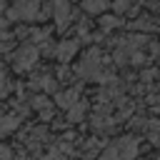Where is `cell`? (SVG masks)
Returning <instances> with one entry per match:
<instances>
[{"instance_id":"1","label":"cell","mask_w":160,"mask_h":160,"mask_svg":"<svg viewBox=\"0 0 160 160\" xmlns=\"http://www.w3.org/2000/svg\"><path fill=\"white\" fill-rule=\"evenodd\" d=\"M132 155H135V140L132 138H122V140L112 142L102 152L100 160H132Z\"/></svg>"},{"instance_id":"2","label":"cell","mask_w":160,"mask_h":160,"mask_svg":"<svg viewBox=\"0 0 160 160\" xmlns=\"http://www.w3.org/2000/svg\"><path fill=\"white\" fill-rule=\"evenodd\" d=\"M40 10V0H18L15 10L10 12L12 18H22V20H35Z\"/></svg>"},{"instance_id":"3","label":"cell","mask_w":160,"mask_h":160,"mask_svg":"<svg viewBox=\"0 0 160 160\" xmlns=\"http://www.w3.org/2000/svg\"><path fill=\"white\" fill-rule=\"evenodd\" d=\"M35 60H38V50H35L32 45H22V48L15 52V68H18V70H28V68H32Z\"/></svg>"},{"instance_id":"4","label":"cell","mask_w":160,"mask_h":160,"mask_svg":"<svg viewBox=\"0 0 160 160\" xmlns=\"http://www.w3.org/2000/svg\"><path fill=\"white\" fill-rule=\"evenodd\" d=\"M98 65H100V60H98V55L92 52V55H88V58L80 62L78 72H80V75H85V78H95V75H98Z\"/></svg>"},{"instance_id":"5","label":"cell","mask_w":160,"mask_h":160,"mask_svg":"<svg viewBox=\"0 0 160 160\" xmlns=\"http://www.w3.org/2000/svg\"><path fill=\"white\" fill-rule=\"evenodd\" d=\"M55 20H58L60 28L68 25V20H70V5H68V0H55Z\"/></svg>"},{"instance_id":"6","label":"cell","mask_w":160,"mask_h":160,"mask_svg":"<svg viewBox=\"0 0 160 160\" xmlns=\"http://www.w3.org/2000/svg\"><path fill=\"white\" fill-rule=\"evenodd\" d=\"M75 50H78V42H75V40H62V42L58 45V58H60V60H70V58L75 55Z\"/></svg>"},{"instance_id":"7","label":"cell","mask_w":160,"mask_h":160,"mask_svg":"<svg viewBox=\"0 0 160 160\" xmlns=\"http://www.w3.org/2000/svg\"><path fill=\"white\" fill-rule=\"evenodd\" d=\"M82 8L88 12H100V10L108 8V0H82Z\"/></svg>"},{"instance_id":"8","label":"cell","mask_w":160,"mask_h":160,"mask_svg":"<svg viewBox=\"0 0 160 160\" xmlns=\"http://www.w3.org/2000/svg\"><path fill=\"white\" fill-rule=\"evenodd\" d=\"M75 98H78V90H68V92L58 95V102H60L62 108H72V105H75Z\"/></svg>"},{"instance_id":"9","label":"cell","mask_w":160,"mask_h":160,"mask_svg":"<svg viewBox=\"0 0 160 160\" xmlns=\"http://www.w3.org/2000/svg\"><path fill=\"white\" fill-rule=\"evenodd\" d=\"M18 122H20L18 118H2V120H0V135H5V132H10L12 128H18Z\"/></svg>"},{"instance_id":"10","label":"cell","mask_w":160,"mask_h":160,"mask_svg":"<svg viewBox=\"0 0 160 160\" xmlns=\"http://www.w3.org/2000/svg\"><path fill=\"white\" fill-rule=\"evenodd\" d=\"M82 110H85L82 105H72V108H70V120H78V118H82Z\"/></svg>"},{"instance_id":"11","label":"cell","mask_w":160,"mask_h":160,"mask_svg":"<svg viewBox=\"0 0 160 160\" xmlns=\"http://www.w3.org/2000/svg\"><path fill=\"white\" fill-rule=\"evenodd\" d=\"M8 88H10V85H8V78H5V72H0V92L5 95V92H8Z\"/></svg>"},{"instance_id":"12","label":"cell","mask_w":160,"mask_h":160,"mask_svg":"<svg viewBox=\"0 0 160 160\" xmlns=\"http://www.w3.org/2000/svg\"><path fill=\"white\" fill-rule=\"evenodd\" d=\"M118 25V18H102V28H115Z\"/></svg>"},{"instance_id":"13","label":"cell","mask_w":160,"mask_h":160,"mask_svg":"<svg viewBox=\"0 0 160 160\" xmlns=\"http://www.w3.org/2000/svg\"><path fill=\"white\" fill-rule=\"evenodd\" d=\"M0 158H2V160H10V158H12V152H10V148H5V145H0Z\"/></svg>"},{"instance_id":"14","label":"cell","mask_w":160,"mask_h":160,"mask_svg":"<svg viewBox=\"0 0 160 160\" xmlns=\"http://www.w3.org/2000/svg\"><path fill=\"white\" fill-rule=\"evenodd\" d=\"M5 25H8V20H5V18H0V30H2Z\"/></svg>"}]
</instances>
